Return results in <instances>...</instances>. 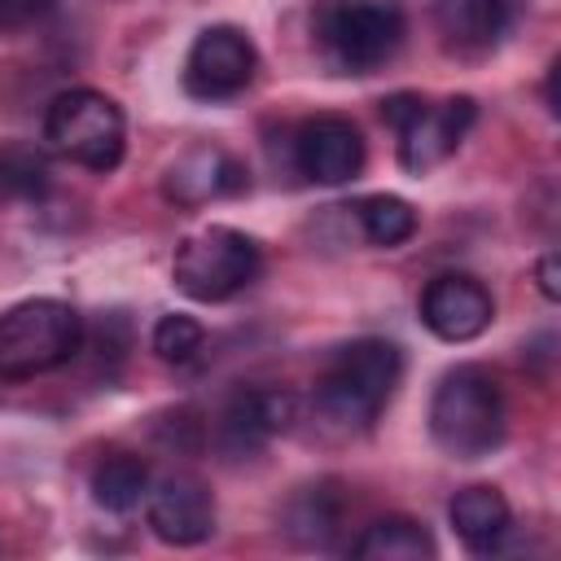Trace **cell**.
<instances>
[{"instance_id": "obj_13", "label": "cell", "mask_w": 561, "mask_h": 561, "mask_svg": "<svg viewBox=\"0 0 561 561\" xmlns=\"http://www.w3.org/2000/svg\"><path fill=\"white\" fill-rule=\"evenodd\" d=\"M250 188V171L241 158H232L219 145H193L184 149L167 175H162V193L175 206H206L215 197H237Z\"/></svg>"}, {"instance_id": "obj_16", "label": "cell", "mask_w": 561, "mask_h": 561, "mask_svg": "<svg viewBox=\"0 0 561 561\" xmlns=\"http://www.w3.org/2000/svg\"><path fill=\"white\" fill-rule=\"evenodd\" d=\"M359 561H430L438 548H434V535L412 522V517H381L373 526H364V535L355 539L351 548Z\"/></svg>"}, {"instance_id": "obj_11", "label": "cell", "mask_w": 561, "mask_h": 561, "mask_svg": "<svg viewBox=\"0 0 561 561\" xmlns=\"http://www.w3.org/2000/svg\"><path fill=\"white\" fill-rule=\"evenodd\" d=\"M149 526L162 543L193 548L215 535V495L193 473H171L158 486H149Z\"/></svg>"}, {"instance_id": "obj_10", "label": "cell", "mask_w": 561, "mask_h": 561, "mask_svg": "<svg viewBox=\"0 0 561 561\" xmlns=\"http://www.w3.org/2000/svg\"><path fill=\"white\" fill-rule=\"evenodd\" d=\"M294 167L316 184H346L364 171V136L342 114H316L294 136Z\"/></svg>"}, {"instance_id": "obj_19", "label": "cell", "mask_w": 561, "mask_h": 561, "mask_svg": "<svg viewBox=\"0 0 561 561\" xmlns=\"http://www.w3.org/2000/svg\"><path fill=\"white\" fill-rule=\"evenodd\" d=\"M355 219H359L364 237H368L373 245H386V250L403 245V241L416 232V210H412V202H403V197H394V193H373V197H364V202L355 206Z\"/></svg>"}, {"instance_id": "obj_18", "label": "cell", "mask_w": 561, "mask_h": 561, "mask_svg": "<svg viewBox=\"0 0 561 561\" xmlns=\"http://www.w3.org/2000/svg\"><path fill=\"white\" fill-rule=\"evenodd\" d=\"M48 184H53V171L35 145H22V140L0 145V206L4 202H35L48 193Z\"/></svg>"}, {"instance_id": "obj_15", "label": "cell", "mask_w": 561, "mask_h": 561, "mask_svg": "<svg viewBox=\"0 0 561 561\" xmlns=\"http://www.w3.org/2000/svg\"><path fill=\"white\" fill-rule=\"evenodd\" d=\"M447 517H451V530L460 535V543L473 548V552L500 548V539H504L508 526H513L508 500H504L495 486H486V482L456 491L451 504H447Z\"/></svg>"}, {"instance_id": "obj_21", "label": "cell", "mask_w": 561, "mask_h": 561, "mask_svg": "<svg viewBox=\"0 0 561 561\" xmlns=\"http://www.w3.org/2000/svg\"><path fill=\"white\" fill-rule=\"evenodd\" d=\"M153 351H158V359H167V364H188L197 351H202V342H206V329L193 320V316H184V311H171V316H162L158 324H153Z\"/></svg>"}, {"instance_id": "obj_1", "label": "cell", "mask_w": 561, "mask_h": 561, "mask_svg": "<svg viewBox=\"0 0 561 561\" xmlns=\"http://www.w3.org/2000/svg\"><path fill=\"white\" fill-rule=\"evenodd\" d=\"M403 377V351L386 337H355L337 346L316 377V403L329 421L346 430H368L390 403Z\"/></svg>"}, {"instance_id": "obj_2", "label": "cell", "mask_w": 561, "mask_h": 561, "mask_svg": "<svg viewBox=\"0 0 561 561\" xmlns=\"http://www.w3.org/2000/svg\"><path fill=\"white\" fill-rule=\"evenodd\" d=\"M430 434L451 460H482L504 443V390L482 364L443 373L430 399Z\"/></svg>"}, {"instance_id": "obj_8", "label": "cell", "mask_w": 561, "mask_h": 561, "mask_svg": "<svg viewBox=\"0 0 561 561\" xmlns=\"http://www.w3.org/2000/svg\"><path fill=\"white\" fill-rule=\"evenodd\" d=\"M254 70H259V53H254L250 35L241 26L219 22L193 39V48L184 57V88L197 101H228L250 88Z\"/></svg>"}, {"instance_id": "obj_22", "label": "cell", "mask_w": 561, "mask_h": 561, "mask_svg": "<svg viewBox=\"0 0 561 561\" xmlns=\"http://www.w3.org/2000/svg\"><path fill=\"white\" fill-rule=\"evenodd\" d=\"M61 0H0V35L9 31H26L35 22H44Z\"/></svg>"}, {"instance_id": "obj_6", "label": "cell", "mask_w": 561, "mask_h": 561, "mask_svg": "<svg viewBox=\"0 0 561 561\" xmlns=\"http://www.w3.org/2000/svg\"><path fill=\"white\" fill-rule=\"evenodd\" d=\"M259 267H263V250L254 237L228 224H210L175 245L171 280L193 302H228L259 276Z\"/></svg>"}, {"instance_id": "obj_17", "label": "cell", "mask_w": 561, "mask_h": 561, "mask_svg": "<svg viewBox=\"0 0 561 561\" xmlns=\"http://www.w3.org/2000/svg\"><path fill=\"white\" fill-rule=\"evenodd\" d=\"M149 495V465L131 451H110L92 469V500L105 513H131Z\"/></svg>"}, {"instance_id": "obj_20", "label": "cell", "mask_w": 561, "mask_h": 561, "mask_svg": "<svg viewBox=\"0 0 561 561\" xmlns=\"http://www.w3.org/2000/svg\"><path fill=\"white\" fill-rule=\"evenodd\" d=\"M337 526V500L329 486H307L294 504H289V530L302 539V543H316L324 548L329 535Z\"/></svg>"}, {"instance_id": "obj_14", "label": "cell", "mask_w": 561, "mask_h": 561, "mask_svg": "<svg viewBox=\"0 0 561 561\" xmlns=\"http://www.w3.org/2000/svg\"><path fill=\"white\" fill-rule=\"evenodd\" d=\"M526 0H434V26L460 57H482L504 44Z\"/></svg>"}, {"instance_id": "obj_23", "label": "cell", "mask_w": 561, "mask_h": 561, "mask_svg": "<svg viewBox=\"0 0 561 561\" xmlns=\"http://www.w3.org/2000/svg\"><path fill=\"white\" fill-rule=\"evenodd\" d=\"M539 289H543V298H548V302H557V298H561V285H557V259H552V254H543V259H539Z\"/></svg>"}, {"instance_id": "obj_9", "label": "cell", "mask_w": 561, "mask_h": 561, "mask_svg": "<svg viewBox=\"0 0 561 561\" xmlns=\"http://www.w3.org/2000/svg\"><path fill=\"white\" fill-rule=\"evenodd\" d=\"M495 320V298L478 276L443 272L421 294V324L443 342H473Z\"/></svg>"}, {"instance_id": "obj_12", "label": "cell", "mask_w": 561, "mask_h": 561, "mask_svg": "<svg viewBox=\"0 0 561 561\" xmlns=\"http://www.w3.org/2000/svg\"><path fill=\"white\" fill-rule=\"evenodd\" d=\"M294 421V394L285 390H241L228 399V408L219 412V430H215V443L228 460H245L254 456L259 447H267L280 430H289Z\"/></svg>"}, {"instance_id": "obj_5", "label": "cell", "mask_w": 561, "mask_h": 561, "mask_svg": "<svg viewBox=\"0 0 561 561\" xmlns=\"http://www.w3.org/2000/svg\"><path fill=\"white\" fill-rule=\"evenodd\" d=\"M403 9L394 0H324L316 9V39L346 75L386 66L403 44Z\"/></svg>"}, {"instance_id": "obj_4", "label": "cell", "mask_w": 561, "mask_h": 561, "mask_svg": "<svg viewBox=\"0 0 561 561\" xmlns=\"http://www.w3.org/2000/svg\"><path fill=\"white\" fill-rule=\"evenodd\" d=\"M44 140L83 171H114L127 149L123 110L96 88L57 92L44 110Z\"/></svg>"}, {"instance_id": "obj_3", "label": "cell", "mask_w": 561, "mask_h": 561, "mask_svg": "<svg viewBox=\"0 0 561 561\" xmlns=\"http://www.w3.org/2000/svg\"><path fill=\"white\" fill-rule=\"evenodd\" d=\"M83 342V320L61 298H26L0 316V377L26 381L61 368Z\"/></svg>"}, {"instance_id": "obj_7", "label": "cell", "mask_w": 561, "mask_h": 561, "mask_svg": "<svg viewBox=\"0 0 561 561\" xmlns=\"http://www.w3.org/2000/svg\"><path fill=\"white\" fill-rule=\"evenodd\" d=\"M381 118L399 131L403 171L425 175L456 153V145L465 140V131L478 118V101L473 96H447V101L430 105L416 92H394L381 101Z\"/></svg>"}]
</instances>
